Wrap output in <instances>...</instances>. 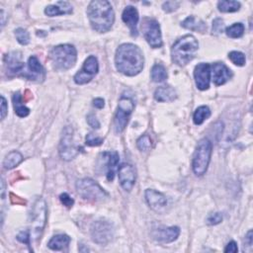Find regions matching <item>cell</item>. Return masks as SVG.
I'll use <instances>...</instances> for the list:
<instances>
[{
    "mask_svg": "<svg viewBox=\"0 0 253 253\" xmlns=\"http://www.w3.org/2000/svg\"><path fill=\"white\" fill-rule=\"evenodd\" d=\"M115 65L118 72L127 76H136L144 69L145 58L142 50L134 44H123L116 52Z\"/></svg>",
    "mask_w": 253,
    "mask_h": 253,
    "instance_id": "obj_1",
    "label": "cell"
},
{
    "mask_svg": "<svg viewBox=\"0 0 253 253\" xmlns=\"http://www.w3.org/2000/svg\"><path fill=\"white\" fill-rule=\"evenodd\" d=\"M87 15L92 29L98 33L108 32L115 22L114 10L106 0L91 1L87 8Z\"/></svg>",
    "mask_w": 253,
    "mask_h": 253,
    "instance_id": "obj_2",
    "label": "cell"
},
{
    "mask_svg": "<svg viewBox=\"0 0 253 253\" xmlns=\"http://www.w3.org/2000/svg\"><path fill=\"white\" fill-rule=\"evenodd\" d=\"M199 44L192 35H186L178 39L171 48L172 62L179 67L188 65L198 52Z\"/></svg>",
    "mask_w": 253,
    "mask_h": 253,
    "instance_id": "obj_3",
    "label": "cell"
},
{
    "mask_svg": "<svg viewBox=\"0 0 253 253\" xmlns=\"http://www.w3.org/2000/svg\"><path fill=\"white\" fill-rule=\"evenodd\" d=\"M50 60L54 70L65 72L74 67L77 60L76 49L72 45H60L50 52Z\"/></svg>",
    "mask_w": 253,
    "mask_h": 253,
    "instance_id": "obj_4",
    "label": "cell"
},
{
    "mask_svg": "<svg viewBox=\"0 0 253 253\" xmlns=\"http://www.w3.org/2000/svg\"><path fill=\"white\" fill-rule=\"evenodd\" d=\"M212 150L213 145L209 139H202L198 143L192 161V168L197 176H202L207 172L211 161Z\"/></svg>",
    "mask_w": 253,
    "mask_h": 253,
    "instance_id": "obj_5",
    "label": "cell"
},
{
    "mask_svg": "<svg viewBox=\"0 0 253 253\" xmlns=\"http://www.w3.org/2000/svg\"><path fill=\"white\" fill-rule=\"evenodd\" d=\"M47 221V204L39 198L33 205L30 214V233L33 239L39 240L43 234Z\"/></svg>",
    "mask_w": 253,
    "mask_h": 253,
    "instance_id": "obj_6",
    "label": "cell"
},
{
    "mask_svg": "<svg viewBox=\"0 0 253 253\" xmlns=\"http://www.w3.org/2000/svg\"><path fill=\"white\" fill-rule=\"evenodd\" d=\"M76 190L81 198L88 201L98 202L108 198L107 192L94 180L83 178L76 182Z\"/></svg>",
    "mask_w": 253,
    "mask_h": 253,
    "instance_id": "obj_7",
    "label": "cell"
},
{
    "mask_svg": "<svg viewBox=\"0 0 253 253\" xmlns=\"http://www.w3.org/2000/svg\"><path fill=\"white\" fill-rule=\"evenodd\" d=\"M134 109L135 102L133 98L130 95L123 94L119 100L117 112L114 119V128L117 134H121L125 130Z\"/></svg>",
    "mask_w": 253,
    "mask_h": 253,
    "instance_id": "obj_8",
    "label": "cell"
},
{
    "mask_svg": "<svg viewBox=\"0 0 253 253\" xmlns=\"http://www.w3.org/2000/svg\"><path fill=\"white\" fill-rule=\"evenodd\" d=\"M90 231L93 241L100 245L108 244L114 237V226L110 221L105 219L94 221Z\"/></svg>",
    "mask_w": 253,
    "mask_h": 253,
    "instance_id": "obj_9",
    "label": "cell"
},
{
    "mask_svg": "<svg viewBox=\"0 0 253 253\" xmlns=\"http://www.w3.org/2000/svg\"><path fill=\"white\" fill-rule=\"evenodd\" d=\"M59 152L61 157L66 161L73 159L78 154L79 147L74 143L73 130L72 127L65 128L59 146Z\"/></svg>",
    "mask_w": 253,
    "mask_h": 253,
    "instance_id": "obj_10",
    "label": "cell"
},
{
    "mask_svg": "<svg viewBox=\"0 0 253 253\" xmlns=\"http://www.w3.org/2000/svg\"><path fill=\"white\" fill-rule=\"evenodd\" d=\"M144 37L148 45L153 49H159L162 47V36L159 23L152 18H145L142 25Z\"/></svg>",
    "mask_w": 253,
    "mask_h": 253,
    "instance_id": "obj_11",
    "label": "cell"
},
{
    "mask_svg": "<svg viewBox=\"0 0 253 253\" xmlns=\"http://www.w3.org/2000/svg\"><path fill=\"white\" fill-rule=\"evenodd\" d=\"M98 71L99 65L97 58L94 56H90L84 62L81 70L74 75V82L79 85L86 84L94 78V76L98 73Z\"/></svg>",
    "mask_w": 253,
    "mask_h": 253,
    "instance_id": "obj_12",
    "label": "cell"
},
{
    "mask_svg": "<svg viewBox=\"0 0 253 253\" xmlns=\"http://www.w3.org/2000/svg\"><path fill=\"white\" fill-rule=\"evenodd\" d=\"M22 77L36 82H42L45 79L46 72L37 57L32 56L31 58H29L27 68L25 69Z\"/></svg>",
    "mask_w": 253,
    "mask_h": 253,
    "instance_id": "obj_13",
    "label": "cell"
},
{
    "mask_svg": "<svg viewBox=\"0 0 253 253\" xmlns=\"http://www.w3.org/2000/svg\"><path fill=\"white\" fill-rule=\"evenodd\" d=\"M21 53L12 52L5 56L4 64L6 68V72L9 75L12 76H22L26 67L24 63L21 61Z\"/></svg>",
    "mask_w": 253,
    "mask_h": 253,
    "instance_id": "obj_14",
    "label": "cell"
},
{
    "mask_svg": "<svg viewBox=\"0 0 253 253\" xmlns=\"http://www.w3.org/2000/svg\"><path fill=\"white\" fill-rule=\"evenodd\" d=\"M118 176L123 189L130 192L135 186L137 180V172L135 167L129 163L122 164L118 170Z\"/></svg>",
    "mask_w": 253,
    "mask_h": 253,
    "instance_id": "obj_15",
    "label": "cell"
},
{
    "mask_svg": "<svg viewBox=\"0 0 253 253\" xmlns=\"http://www.w3.org/2000/svg\"><path fill=\"white\" fill-rule=\"evenodd\" d=\"M195 82L198 89L204 91L209 89L211 82V66L209 64H199L194 71Z\"/></svg>",
    "mask_w": 253,
    "mask_h": 253,
    "instance_id": "obj_16",
    "label": "cell"
},
{
    "mask_svg": "<svg viewBox=\"0 0 253 253\" xmlns=\"http://www.w3.org/2000/svg\"><path fill=\"white\" fill-rule=\"evenodd\" d=\"M212 77L213 81L217 86L223 85L226 83L232 76L231 71L222 63H216L212 67Z\"/></svg>",
    "mask_w": 253,
    "mask_h": 253,
    "instance_id": "obj_17",
    "label": "cell"
},
{
    "mask_svg": "<svg viewBox=\"0 0 253 253\" xmlns=\"http://www.w3.org/2000/svg\"><path fill=\"white\" fill-rule=\"evenodd\" d=\"M101 160L105 165L107 180L113 181L115 177V171L120 160L119 154L116 151H105L101 154Z\"/></svg>",
    "mask_w": 253,
    "mask_h": 253,
    "instance_id": "obj_18",
    "label": "cell"
},
{
    "mask_svg": "<svg viewBox=\"0 0 253 253\" xmlns=\"http://www.w3.org/2000/svg\"><path fill=\"white\" fill-rule=\"evenodd\" d=\"M180 234V228L178 226L159 227L153 230L152 236L155 240L162 243H170L178 238Z\"/></svg>",
    "mask_w": 253,
    "mask_h": 253,
    "instance_id": "obj_19",
    "label": "cell"
},
{
    "mask_svg": "<svg viewBox=\"0 0 253 253\" xmlns=\"http://www.w3.org/2000/svg\"><path fill=\"white\" fill-rule=\"evenodd\" d=\"M145 200H146L148 206L153 211L159 212L162 209H164L166 204H167L165 196L162 193L157 192V191H155L153 189L145 190Z\"/></svg>",
    "mask_w": 253,
    "mask_h": 253,
    "instance_id": "obj_20",
    "label": "cell"
},
{
    "mask_svg": "<svg viewBox=\"0 0 253 253\" xmlns=\"http://www.w3.org/2000/svg\"><path fill=\"white\" fill-rule=\"evenodd\" d=\"M123 21L128 25L131 30L133 37L138 36V23H139V12L134 6H127L122 14Z\"/></svg>",
    "mask_w": 253,
    "mask_h": 253,
    "instance_id": "obj_21",
    "label": "cell"
},
{
    "mask_svg": "<svg viewBox=\"0 0 253 253\" xmlns=\"http://www.w3.org/2000/svg\"><path fill=\"white\" fill-rule=\"evenodd\" d=\"M45 13L49 17H55V16L65 15V14H72V6L68 1H58L56 4L47 6L45 9Z\"/></svg>",
    "mask_w": 253,
    "mask_h": 253,
    "instance_id": "obj_22",
    "label": "cell"
},
{
    "mask_svg": "<svg viewBox=\"0 0 253 253\" xmlns=\"http://www.w3.org/2000/svg\"><path fill=\"white\" fill-rule=\"evenodd\" d=\"M177 98L175 89L169 85L158 87L154 92V99L158 102H172Z\"/></svg>",
    "mask_w": 253,
    "mask_h": 253,
    "instance_id": "obj_23",
    "label": "cell"
},
{
    "mask_svg": "<svg viewBox=\"0 0 253 253\" xmlns=\"http://www.w3.org/2000/svg\"><path fill=\"white\" fill-rule=\"evenodd\" d=\"M181 26L185 29H188V30H191V31H196V32H200V33H204L207 31V25L206 23L195 17V16H189L187 17L182 23H181Z\"/></svg>",
    "mask_w": 253,
    "mask_h": 253,
    "instance_id": "obj_24",
    "label": "cell"
},
{
    "mask_svg": "<svg viewBox=\"0 0 253 253\" xmlns=\"http://www.w3.org/2000/svg\"><path fill=\"white\" fill-rule=\"evenodd\" d=\"M12 101H13V106H14V110H15V114L20 117V118H25L30 114V109L27 108L24 105V101L22 98V95L20 94V92H16L14 93L13 97H12Z\"/></svg>",
    "mask_w": 253,
    "mask_h": 253,
    "instance_id": "obj_25",
    "label": "cell"
},
{
    "mask_svg": "<svg viewBox=\"0 0 253 253\" xmlns=\"http://www.w3.org/2000/svg\"><path fill=\"white\" fill-rule=\"evenodd\" d=\"M71 242V237L67 234H57V235H54L49 243H48V246L49 248H51L52 250H62L66 247L69 246Z\"/></svg>",
    "mask_w": 253,
    "mask_h": 253,
    "instance_id": "obj_26",
    "label": "cell"
},
{
    "mask_svg": "<svg viewBox=\"0 0 253 253\" xmlns=\"http://www.w3.org/2000/svg\"><path fill=\"white\" fill-rule=\"evenodd\" d=\"M23 160H24L23 155L19 151L13 150V151L9 152L6 155V157L4 158L3 166L5 169H13L16 166H18Z\"/></svg>",
    "mask_w": 253,
    "mask_h": 253,
    "instance_id": "obj_27",
    "label": "cell"
},
{
    "mask_svg": "<svg viewBox=\"0 0 253 253\" xmlns=\"http://www.w3.org/2000/svg\"><path fill=\"white\" fill-rule=\"evenodd\" d=\"M217 8L223 13H233L240 9V3L233 0H222L217 3Z\"/></svg>",
    "mask_w": 253,
    "mask_h": 253,
    "instance_id": "obj_28",
    "label": "cell"
},
{
    "mask_svg": "<svg viewBox=\"0 0 253 253\" xmlns=\"http://www.w3.org/2000/svg\"><path fill=\"white\" fill-rule=\"evenodd\" d=\"M167 71L161 64H156L151 69V79L154 82H162L167 79Z\"/></svg>",
    "mask_w": 253,
    "mask_h": 253,
    "instance_id": "obj_29",
    "label": "cell"
},
{
    "mask_svg": "<svg viewBox=\"0 0 253 253\" xmlns=\"http://www.w3.org/2000/svg\"><path fill=\"white\" fill-rule=\"evenodd\" d=\"M211 116V110L208 106H201L199 107L193 116V121L195 125H202L207 119H209Z\"/></svg>",
    "mask_w": 253,
    "mask_h": 253,
    "instance_id": "obj_30",
    "label": "cell"
},
{
    "mask_svg": "<svg viewBox=\"0 0 253 253\" xmlns=\"http://www.w3.org/2000/svg\"><path fill=\"white\" fill-rule=\"evenodd\" d=\"M225 33L231 39L240 38L244 33V26L242 23H234L225 29Z\"/></svg>",
    "mask_w": 253,
    "mask_h": 253,
    "instance_id": "obj_31",
    "label": "cell"
},
{
    "mask_svg": "<svg viewBox=\"0 0 253 253\" xmlns=\"http://www.w3.org/2000/svg\"><path fill=\"white\" fill-rule=\"evenodd\" d=\"M228 59L237 67H243L245 65V56L241 52L233 51L228 54Z\"/></svg>",
    "mask_w": 253,
    "mask_h": 253,
    "instance_id": "obj_32",
    "label": "cell"
},
{
    "mask_svg": "<svg viewBox=\"0 0 253 253\" xmlns=\"http://www.w3.org/2000/svg\"><path fill=\"white\" fill-rule=\"evenodd\" d=\"M137 145L139 147V149L143 150V151H147L151 148L152 143H151V139L148 135H143L138 141H137Z\"/></svg>",
    "mask_w": 253,
    "mask_h": 253,
    "instance_id": "obj_33",
    "label": "cell"
},
{
    "mask_svg": "<svg viewBox=\"0 0 253 253\" xmlns=\"http://www.w3.org/2000/svg\"><path fill=\"white\" fill-rule=\"evenodd\" d=\"M15 36H16L17 41L23 46H26L30 43V35H29L28 31L23 29V28L16 29L15 30Z\"/></svg>",
    "mask_w": 253,
    "mask_h": 253,
    "instance_id": "obj_34",
    "label": "cell"
},
{
    "mask_svg": "<svg viewBox=\"0 0 253 253\" xmlns=\"http://www.w3.org/2000/svg\"><path fill=\"white\" fill-rule=\"evenodd\" d=\"M85 141H86V145L89 146H99L103 144V139H101L91 133L86 136Z\"/></svg>",
    "mask_w": 253,
    "mask_h": 253,
    "instance_id": "obj_35",
    "label": "cell"
},
{
    "mask_svg": "<svg viewBox=\"0 0 253 253\" xmlns=\"http://www.w3.org/2000/svg\"><path fill=\"white\" fill-rule=\"evenodd\" d=\"M180 6V2L178 1H166L162 4V9L167 12V13H170V12H173L175 10H177Z\"/></svg>",
    "mask_w": 253,
    "mask_h": 253,
    "instance_id": "obj_36",
    "label": "cell"
},
{
    "mask_svg": "<svg viewBox=\"0 0 253 253\" xmlns=\"http://www.w3.org/2000/svg\"><path fill=\"white\" fill-rule=\"evenodd\" d=\"M222 221V216L219 213L211 214L207 218V223L210 225H217Z\"/></svg>",
    "mask_w": 253,
    "mask_h": 253,
    "instance_id": "obj_37",
    "label": "cell"
},
{
    "mask_svg": "<svg viewBox=\"0 0 253 253\" xmlns=\"http://www.w3.org/2000/svg\"><path fill=\"white\" fill-rule=\"evenodd\" d=\"M223 28H224V24H223V21L221 19L217 18V19L214 20V22H213V34L218 35V34L222 33Z\"/></svg>",
    "mask_w": 253,
    "mask_h": 253,
    "instance_id": "obj_38",
    "label": "cell"
},
{
    "mask_svg": "<svg viewBox=\"0 0 253 253\" xmlns=\"http://www.w3.org/2000/svg\"><path fill=\"white\" fill-rule=\"evenodd\" d=\"M17 239L24 243V244H27L28 246H30L31 244V233L30 231L28 230H24V231H21L18 235H17Z\"/></svg>",
    "mask_w": 253,
    "mask_h": 253,
    "instance_id": "obj_39",
    "label": "cell"
},
{
    "mask_svg": "<svg viewBox=\"0 0 253 253\" xmlns=\"http://www.w3.org/2000/svg\"><path fill=\"white\" fill-rule=\"evenodd\" d=\"M60 200L63 203V205L66 206L69 209H71L73 206V204H74V200L68 193H63L60 196Z\"/></svg>",
    "mask_w": 253,
    "mask_h": 253,
    "instance_id": "obj_40",
    "label": "cell"
},
{
    "mask_svg": "<svg viewBox=\"0 0 253 253\" xmlns=\"http://www.w3.org/2000/svg\"><path fill=\"white\" fill-rule=\"evenodd\" d=\"M87 123H88V125H89L91 128H93V129L98 130V129L100 128V122L98 121V119L96 118V116L93 115V114H89V115L87 116Z\"/></svg>",
    "mask_w": 253,
    "mask_h": 253,
    "instance_id": "obj_41",
    "label": "cell"
},
{
    "mask_svg": "<svg viewBox=\"0 0 253 253\" xmlns=\"http://www.w3.org/2000/svg\"><path fill=\"white\" fill-rule=\"evenodd\" d=\"M238 251V248H237V244L235 241H230L226 247L224 248V252L225 253H236Z\"/></svg>",
    "mask_w": 253,
    "mask_h": 253,
    "instance_id": "obj_42",
    "label": "cell"
},
{
    "mask_svg": "<svg viewBox=\"0 0 253 253\" xmlns=\"http://www.w3.org/2000/svg\"><path fill=\"white\" fill-rule=\"evenodd\" d=\"M7 111H8L7 101H6V99L4 98V96H1V119H2V120L6 117Z\"/></svg>",
    "mask_w": 253,
    "mask_h": 253,
    "instance_id": "obj_43",
    "label": "cell"
},
{
    "mask_svg": "<svg viewBox=\"0 0 253 253\" xmlns=\"http://www.w3.org/2000/svg\"><path fill=\"white\" fill-rule=\"evenodd\" d=\"M10 200H11V203L12 204H16V205H25L26 204V201L19 198L18 196H15L13 193H10Z\"/></svg>",
    "mask_w": 253,
    "mask_h": 253,
    "instance_id": "obj_44",
    "label": "cell"
},
{
    "mask_svg": "<svg viewBox=\"0 0 253 253\" xmlns=\"http://www.w3.org/2000/svg\"><path fill=\"white\" fill-rule=\"evenodd\" d=\"M105 105V101L102 98H96L93 100V106L97 109H102Z\"/></svg>",
    "mask_w": 253,
    "mask_h": 253,
    "instance_id": "obj_45",
    "label": "cell"
},
{
    "mask_svg": "<svg viewBox=\"0 0 253 253\" xmlns=\"http://www.w3.org/2000/svg\"><path fill=\"white\" fill-rule=\"evenodd\" d=\"M245 243L248 246L252 245V230H249L245 236Z\"/></svg>",
    "mask_w": 253,
    "mask_h": 253,
    "instance_id": "obj_46",
    "label": "cell"
}]
</instances>
